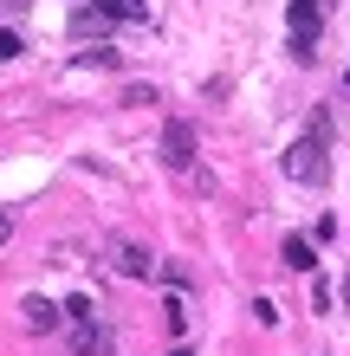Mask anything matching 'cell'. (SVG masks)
<instances>
[{
    "label": "cell",
    "mask_w": 350,
    "mask_h": 356,
    "mask_svg": "<svg viewBox=\"0 0 350 356\" xmlns=\"http://www.w3.org/2000/svg\"><path fill=\"white\" fill-rule=\"evenodd\" d=\"M0 58H19V33H0Z\"/></svg>",
    "instance_id": "7"
},
{
    "label": "cell",
    "mask_w": 350,
    "mask_h": 356,
    "mask_svg": "<svg viewBox=\"0 0 350 356\" xmlns=\"http://www.w3.org/2000/svg\"><path fill=\"white\" fill-rule=\"evenodd\" d=\"M78 350H85V356H111V337L91 330V324H78Z\"/></svg>",
    "instance_id": "5"
},
{
    "label": "cell",
    "mask_w": 350,
    "mask_h": 356,
    "mask_svg": "<svg viewBox=\"0 0 350 356\" xmlns=\"http://www.w3.org/2000/svg\"><path fill=\"white\" fill-rule=\"evenodd\" d=\"M279 259H285V266H292V272H312V266H318V246H305V240L292 234V240H285V246H279Z\"/></svg>",
    "instance_id": "3"
},
{
    "label": "cell",
    "mask_w": 350,
    "mask_h": 356,
    "mask_svg": "<svg viewBox=\"0 0 350 356\" xmlns=\"http://www.w3.org/2000/svg\"><path fill=\"white\" fill-rule=\"evenodd\" d=\"M162 149H169V169H182V162H189V149H195V130H189V123H169Z\"/></svg>",
    "instance_id": "2"
},
{
    "label": "cell",
    "mask_w": 350,
    "mask_h": 356,
    "mask_svg": "<svg viewBox=\"0 0 350 356\" xmlns=\"http://www.w3.org/2000/svg\"><path fill=\"white\" fill-rule=\"evenodd\" d=\"M26 324H39V330H52V324H58V311H52V305H39V298H26Z\"/></svg>",
    "instance_id": "6"
},
{
    "label": "cell",
    "mask_w": 350,
    "mask_h": 356,
    "mask_svg": "<svg viewBox=\"0 0 350 356\" xmlns=\"http://www.w3.org/2000/svg\"><path fill=\"white\" fill-rule=\"evenodd\" d=\"M344 85H350V72H344Z\"/></svg>",
    "instance_id": "9"
},
{
    "label": "cell",
    "mask_w": 350,
    "mask_h": 356,
    "mask_svg": "<svg viewBox=\"0 0 350 356\" xmlns=\"http://www.w3.org/2000/svg\"><path fill=\"white\" fill-rule=\"evenodd\" d=\"M292 33L305 39V46L318 39V7H312V0H292Z\"/></svg>",
    "instance_id": "4"
},
{
    "label": "cell",
    "mask_w": 350,
    "mask_h": 356,
    "mask_svg": "<svg viewBox=\"0 0 350 356\" xmlns=\"http://www.w3.org/2000/svg\"><path fill=\"white\" fill-rule=\"evenodd\" d=\"M7 234H13V220H7V214H0V240H7Z\"/></svg>",
    "instance_id": "8"
},
{
    "label": "cell",
    "mask_w": 350,
    "mask_h": 356,
    "mask_svg": "<svg viewBox=\"0 0 350 356\" xmlns=\"http://www.w3.org/2000/svg\"><path fill=\"white\" fill-rule=\"evenodd\" d=\"M292 175L299 181H324V123L305 143H292Z\"/></svg>",
    "instance_id": "1"
}]
</instances>
